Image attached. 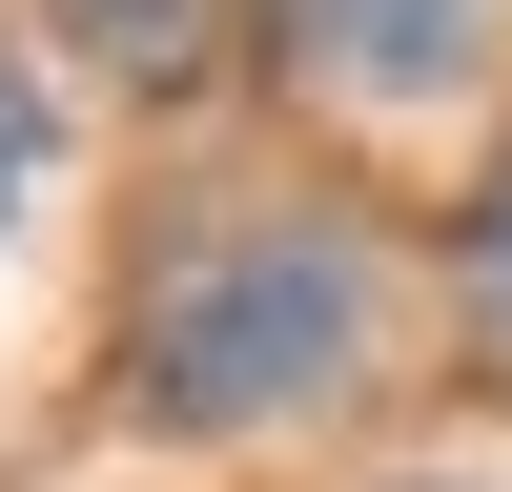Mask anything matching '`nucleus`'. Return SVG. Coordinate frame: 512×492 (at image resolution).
<instances>
[{
	"label": "nucleus",
	"mask_w": 512,
	"mask_h": 492,
	"mask_svg": "<svg viewBox=\"0 0 512 492\" xmlns=\"http://www.w3.org/2000/svg\"><path fill=\"white\" fill-rule=\"evenodd\" d=\"M369 246L308 226V205H226L144 267V328H123V390L164 431H267V410H328L369 369Z\"/></svg>",
	"instance_id": "nucleus-1"
},
{
	"label": "nucleus",
	"mask_w": 512,
	"mask_h": 492,
	"mask_svg": "<svg viewBox=\"0 0 512 492\" xmlns=\"http://www.w3.org/2000/svg\"><path fill=\"white\" fill-rule=\"evenodd\" d=\"M267 21H287V62H308L328 103H390L410 123V103H451V82L512 41V0H267Z\"/></svg>",
	"instance_id": "nucleus-2"
},
{
	"label": "nucleus",
	"mask_w": 512,
	"mask_h": 492,
	"mask_svg": "<svg viewBox=\"0 0 512 492\" xmlns=\"http://www.w3.org/2000/svg\"><path fill=\"white\" fill-rule=\"evenodd\" d=\"M41 21L82 41V82H205V41H226V0H41Z\"/></svg>",
	"instance_id": "nucleus-3"
},
{
	"label": "nucleus",
	"mask_w": 512,
	"mask_h": 492,
	"mask_svg": "<svg viewBox=\"0 0 512 492\" xmlns=\"http://www.w3.org/2000/svg\"><path fill=\"white\" fill-rule=\"evenodd\" d=\"M41 185H62V82L0 41V246H21V205H41Z\"/></svg>",
	"instance_id": "nucleus-4"
},
{
	"label": "nucleus",
	"mask_w": 512,
	"mask_h": 492,
	"mask_svg": "<svg viewBox=\"0 0 512 492\" xmlns=\"http://www.w3.org/2000/svg\"><path fill=\"white\" fill-rule=\"evenodd\" d=\"M472 328H492V369H512V164H492V205H472Z\"/></svg>",
	"instance_id": "nucleus-5"
},
{
	"label": "nucleus",
	"mask_w": 512,
	"mask_h": 492,
	"mask_svg": "<svg viewBox=\"0 0 512 492\" xmlns=\"http://www.w3.org/2000/svg\"><path fill=\"white\" fill-rule=\"evenodd\" d=\"M390 492H451V472H390Z\"/></svg>",
	"instance_id": "nucleus-6"
}]
</instances>
